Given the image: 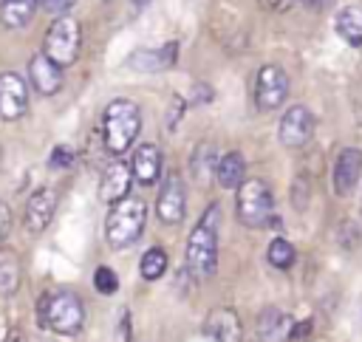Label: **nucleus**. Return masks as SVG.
<instances>
[{
  "label": "nucleus",
  "instance_id": "obj_19",
  "mask_svg": "<svg viewBox=\"0 0 362 342\" xmlns=\"http://www.w3.org/2000/svg\"><path fill=\"white\" fill-rule=\"evenodd\" d=\"M23 280V263L14 249L0 246V297H11L20 288Z\"/></svg>",
  "mask_w": 362,
  "mask_h": 342
},
{
  "label": "nucleus",
  "instance_id": "obj_17",
  "mask_svg": "<svg viewBox=\"0 0 362 342\" xmlns=\"http://www.w3.org/2000/svg\"><path fill=\"white\" fill-rule=\"evenodd\" d=\"M133 178L144 187H153L158 178H161V150L156 144H141L136 153H133Z\"/></svg>",
  "mask_w": 362,
  "mask_h": 342
},
{
  "label": "nucleus",
  "instance_id": "obj_18",
  "mask_svg": "<svg viewBox=\"0 0 362 342\" xmlns=\"http://www.w3.org/2000/svg\"><path fill=\"white\" fill-rule=\"evenodd\" d=\"M291 328H294L291 317L277 311V308H266L257 319V334L263 342H283L291 336Z\"/></svg>",
  "mask_w": 362,
  "mask_h": 342
},
{
  "label": "nucleus",
  "instance_id": "obj_14",
  "mask_svg": "<svg viewBox=\"0 0 362 342\" xmlns=\"http://www.w3.org/2000/svg\"><path fill=\"white\" fill-rule=\"evenodd\" d=\"M130 184H133V167L124 164V161H113L105 167L102 172V181H99V195L105 204H119L127 198L130 192Z\"/></svg>",
  "mask_w": 362,
  "mask_h": 342
},
{
  "label": "nucleus",
  "instance_id": "obj_10",
  "mask_svg": "<svg viewBox=\"0 0 362 342\" xmlns=\"http://www.w3.org/2000/svg\"><path fill=\"white\" fill-rule=\"evenodd\" d=\"M28 110V85L20 73L3 71L0 73V119L17 122Z\"/></svg>",
  "mask_w": 362,
  "mask_h": 342
},
{
  "label": "nucleus",
  "instance_id": "obj_11",
  "mask_svg": "<svg viewBox=\"0 0 362 342\" xmlns=\"http://www.w3.org/2000/svg\"><path fill=\"white\" fill-rule=\"evenodd\" d=\"M362 178V150L359 147H342L337 161H334V172H331V187L339 198H348L356 184Z\"/></svg>",
  "mask_w": 362,
  "mask_h": 342
},
{
  "label": "nucleus",
  "instance_id": "obj_24",
  "mask_svg": "<svg viewBox=\"0 0 362 342\" xmlns=\"http://www.w3.org/2000/svg\"><path fill=\"white\" fill-rule=\"evenodd\" d=\"M266 257H269V263L274 269H291L294 260H297V252H294V246L286 237H274L269 243V249H266Z\"/></svg>",
  "mask_w": 362,
  "mask_h": 342
},
{
  "label": "nucleus",
  "instance_id": "obj_31",
  "mask_svg": "<svg viewBox=\"0 0 362 342\" xmlns=\"http://www.w3.org/2000/svg\"><path fill=\"white\" fill-rule=\"evenodd\" d=\"M303 3H305L308 8H314V11H320V8H325L331 0H303Z\"/></svg>",
  "mask_w": 362,
  "mask_h": 342
},
{
  "label": "nucleus",
  "instance_id": "obj_25",
  "mask_svg": "<svg viewBox=\"0 0 362 342\" xmlns=\"http://www.w3.org/2000/svg\"><path fill=\"white\" fill-rule=\"evenodd\" d=\"M93 288H96L99 294H113V291L119 288L116 271H113L110 266H99V269L93 271Z\"/></svg>",
  "mask_w": 362,
  "mask_h": 342
},
{
  "label": "nucleus",
  "instance_id": "obj_27",
  "mask_svg": "<svg viewBox=\"0 0 362 342\" xmlns=\"http://www.w3.org/2000/svg\"><path fill=\"white\" fill-rule=\"evenodd\" d=\"M8 232H11V209L6 201H0V246L8 237Z\"/></svg>",
  "mask_w": 362,
  "mask_h": 342
},
{
  "label": "nucleus",
  "instance_id": "obj_15",
  "mask_svg": "<svg viewBox=\"0 0 362 342\" xmlns=\"http://www.w3.org/2000/svg\"><path fill=\"white\" fill-rule=\"evenodd\" d=\"M175 54H178L175 42L161 45V48H139L127 57V68H133L139 73H158L175 62Z\"/></svg>",
  "mask_w": 362,
  "mask_h": 342
},
{
  "label": "nucleus",
  "instance_id": "obj_2",
  "mask_svg": "<svg viewBox=\"0 0 362 342\" xmlns=\"http://www.w3.org/2000/svg\"><path fill=\"white\" fill-rule=\"evenodd\" d=\"M141 130V110L130 99H113L102 113V136L107 153H124Z\"/></svg>",
  "mask_w": 362,
  "mask_h": 342
},
{
  "label": "nucleus",
  "instance_id": "obj_20",
  "mask_svg": "<svg viewBox=\"0 0 362 342\" xmlns=\"http://www.w3.org/2000/svg\"><path fill=\"white\" fill-rule=\"evenodd\" d=\"M334 25H337V34L348 45H354V48L362 45V6H345V8H339Z\"/></svg>",
  "mask_w": 362,
  "mask_h": 342
},
{
  "label": "nucleus",
  "instance_id": "obj_13",
  "mask_svg": "<svg viewBox=\"0 0 362 342\" xmlns=\"http://www.w3.org/2000/svg\"><path fill=\"white\" fill-rule=\"evenodd\" d=\"M28 79L40 96H54L62 88V68L40 51L28 59Z\"/></svg>",
  "mask_w": 362,
  "mask_h": 342
},
{
  "label": "nucleus",
  "instance_id": "obj_26",
  "mask_svg": "<svg viewBox=\"0 0 362 342\" xmlns=\"http://www.w3.org/2000/svg\"><path fill=\"white\" fill-rule=\"evenodd\" d=\"M76 161V150L74 147H68V144H57L54 150H51V158H48V164L57 170H65V167H71Z\"/></svg>",
  "mask_w": 362,
  "mask_h": 342
},
{
  "label": "nucleus",
  "instance_id": "obj_1",
  "mask_svg": "<svg viewBox=\"0 0 362 342\" xmlns=\"http://www.w3.org/2000/svg\"><path fill=\"white\" fill-rule=\"evenodd\" d=\"M218 223L221 206L209 204L187 237V269L195 280H209L218 269Z\"/></svg>",
  "mask_w": 362,
  "mask_h": 342
},
{
  "label": "nucleus",
  "instance_id": "obj_29",
  "mask_svg": "<svg viewBox=\"0 0 362 342\" xmlns=\"http://www.w3.org/2000/svg\"><path fill=\"white\" fill-rule=\"evenodd\" d=\"M266 8H272V11H286V8H291V3L294 0H260Z\"/></svg>",
  "mask_w": 362,
  "mask_h": 342
},
{
  "label": "nucleus",
  "instance_id": "obj_5",
  "mask_svg": "<svg viewBox=\"0 0 362 342\" xmlns=\"http://www.w3.org/2000/svg\"><path fill=\"white\" fill-rule=\"evenodd\" d=\"M235 212L238 220L249 229H260L266 223H272L274 218V198L266 181L260 178H246L238 187V198H235Z\"/></svg>",
  "mask_w": 362,
  "mask_h": 342
},
{
  "label": "nucleus",
  "instance_id": "obj_23",
  "mask_svg": "<svg viewBox=\"0 0 362 342\" xmlns=\"http://www.w3.org/2000/svg\"><path fill=\"white\" fill-rule=\"evenodd\" d=\"M167 263H170V260H167V252H164L161 246H153V249L144 252V257H141V263H139V271H141V277H144L147 283H156V280L164 277Z\"/></svg>",
  "mask_w": 362,
  "mask_h": 342
},
{
  "label": "nucleus",
  "instance_id": "obj_28",
  "mask_svg": "<svg viewBox=\"0 0 362 342\" xmlns=\"http://www.w3.org/2000/svg\"><path fill=\"white\" fill-rule=\"evenodd\" d=\"M40 3H42V8H45V11H51L54 17L68 14V8L74 6V0H40Z\"/></svg>",
  "mask_w": 362,
  "mask_h": 342
},
{
  "label": "nucleus",
  "instance_id": "obj_4",
  "mask_svg": "<svg viewBox=\"0 0 362 342\" xmlns=\"http://www.w3.org/2000/svg\"><path fill=\"white\" fill-rule=\"evenodd\" d=\"M40 319L45 328L65 334V336H74L85 325V305L74 291L45 294L40 300Z\"/></svg>",
  "mask_w": 362,
  "mask_h": 342
},
{
  "label": "nucleus",
  "instance_id": "obj_7",
  "mask_svg": "<svg viewBox=\"0 0 362 342\" xmlns=\"http://www.w3.org/2000/svg\"><path fill=\"white\" fill-rule=\"evenodd\" d=\"M156 215L161 223H181L184 215H187V189H184V181L178 172H167L164 181H161V189H158V198H156Z\"/></svg>",
  "mask_w": 362,
  "mask_h": 342
},
{
  "label": "nucleus",
  "instance_id": "obj_6",
  "mask_svg": "<svg viewBox=\"0 0 362 342\" xmlns=\"http://www.w3.org/2000/svg\"><path fill=\"white\" fill-rule=\"evenodd\" d=\"M79 45H82V31L79 23L68 14H59L51 20L45 37H42V54L51 57L59 68H68L76 62L79 57Z\"/></svg>",
  "mask_w": 362,
  "mask_h": 342
},
{
  "label": "nucleus",
  "instance_id": "obj_16",
  "mask_svg": "<svg viewBox=\"0 0 362 342\" xmlns=\"http://www.w3.org/2000/svg\"><path fill=\"white\" fill-rule=\"evenodd\" d=\"M206 336L215 342H240V319L232 308H215L206 314Z\"/></svg>",
  "mask_w": 362,
  "mask_h": 342
},
{
  "label": "nucleus",
  "instance_id": "obj_22",
  "mask_svg": "<svg viewBox=\"0 0 362 342\" xmlns=\"http://www.w3.org/2000/svg\"><path fill=\"white\" fill-rule=\"evenodd\" d=\"M40 0H0V23L6 28H23L31 23Z\"/></svg>",
  "mask_w": 362,
  "mask_h": 342
},
{
  "label": "nucleus",
  "instance_id": "obj_21",
  "mask_svg": "<svg viewBox=\"0 0 362 342\" xmlns=\"http://www.w3.org/2000/svg\"><path fill=\"white\" fill-rule=\"evenodd\" d=\"M243 170H246L243 155L232 150V153H226V155H221V158H218L215 181H218L223 189H238V187L243 184Z\"/></svg>",
  "mask_w": 362,
  "mask_h": 342
},
{
  "label": "nucleus",
  "instance_id": "obj_8",
  "mask_svg": "<svg viewBox=\"0 0 362 342\" xmlns=\"http://www.w3.org/2000/svg\"><path fill=\"white\" fill-rule=\"evenodd\" d=\"M288 96V76L277 65H263L255 76V105L260 110H277Z\"/></svg>",
  "mask_w": 362,
  "mask_h": 342
},
{
  "label": "nucleus",
  "instance_id": "obj_3",
  "mask_svg": "<svg viewBox=\"0 0 362 342\" xmlns=\"http://www.w3.org/2000/svg\"><path fill=\"white\" fill-rule=\"evenodd\" d=\"M144 223H147V206L141 198H124L119 204L110 206L107 212V220H105V237L113 249H127L133 246L141 232H144Z\"/></svg>",
  "mask_w": 362,
  "mask_h": 342
},
{
  "label": "nucleus",
  "instance_id": "obj_12",
  "mask_svg": "<svg viewBox=\"0 0 362 342\" xmlns=\"http://www.w3.org/2000/svg\"><path fill=\"white\" fill-rule=\"evenodd\" d=\"M54 209H57V192H54L51 187L37 189V192L25 201V215H23L25 229H28L31 235L45 232L48 223H51V218H54Z\"/></svg>",
  "mask_w": 362,
  "mask_h": 342
},
{
  "label": "nucleus",
  "instance_id": "obj_9",
  "mask_svg": "<svg viewBox=\"0 0 362 342\" xmlns=\"http://www.w3.org/2000/svg\"><path fill=\"white\" fill-rule=\"evenodd\" d=\"M277 136H280L283 147H291V150L305 147L311 141V136H314V116H311V110L305 105H291L283 113V119H280Z\"/></svg>",
  "mask_w": 362,
  "mask_h": 342
},
{
  "label": "nucleus",
  "instance_id": "obj_30",
  "mask_svg": "<svg viewBox=\"0 0 362 342\" xmlns=\"http://www.w3.org/2000/svg\"><path fill=\"white\" fill-rule=\"evenodd\" d=\"M3 342H25V334L20 328H8L6 336H3Z\"/></svg>",
  "mask_w": 362,
  "mask_h": 342
}]
</instances>
